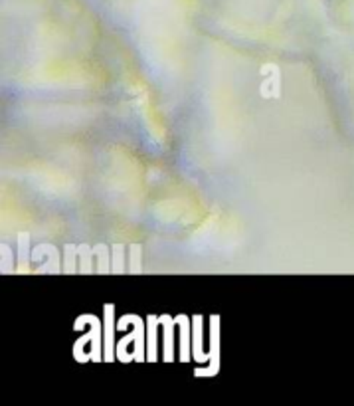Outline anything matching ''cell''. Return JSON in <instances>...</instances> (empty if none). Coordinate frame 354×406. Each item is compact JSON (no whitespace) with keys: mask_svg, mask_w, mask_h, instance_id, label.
<instances>
[{"mask_svg":"<svg viewBox=\"0 0 354 406\" xmlns=\"http://www.w3.org/2000/svg\"><path fill=\"white\" fill-rule=\"evenodd\" d=\"M94 252L97 254V260H99L97 272H101V274L109 272V266H107V264H109V252H107V248H105V246H96Z\"/></svg>","mask_w":354,"mask_h":406,"instance_id":"6da1fadb","label":"cell"},{"mask_svg":"<svg viewBox=\"0 0 354 406\" xmlns=\"http://www.w3.org/2000/svg\"><path fill=\"white\" fill-rule=\"evenodd\" d=\"M78 254L82 256V267H80V272H82V274H89V272H91V266H89V264H91V256L96 252H91L87 246H80V248H78Z\"/></svg>","mask_w":354,"mask_h":406,"instance_id":"7a4b0ae2","label":"cell"},{"mask_svg":"<svg viewBox=\"0 0 354 406\" xmlns=\"http://www.w3.org/2000/svg\"><path fill=\"white\" fill-rule=\"evenodd\" d=\"M66 262H68V266L64 267V272H66V274H73V272H76V267L71 266V264H73V246H68V252H66Z\"/></svg>","mask_w":354,"mask_h":406,"instance_id":"3957f363","label":"cell"},{"mask_svg":"<svg viewBox=\"0 0 354 406\" xmlns=\"http://www.w3.org/2000/svg\"><path fill=\"white\" fill-rule=\"evenodd\" d=\"M139 252H141V248H139V246H133V264H135V266H133V270H131V272H139V266H136V258H139Z\"/></svg>","mask_w":354,"mask_h":406,"instance_id":"277c9868","label":"cell"}]
</instances>
